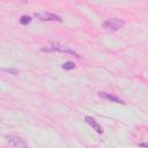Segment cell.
Returning a JSON list of instances; mask_svg holds the SVG:
<instances>
[{"mask_svg":"<svg viewBox=\"0 0 148 148\" xmlns=\"http://www.w3.org/2000/svg\"><path fill=\"white\" fill-rule=\"evenodd\" d=\"M125 24V22L120 18H117V17H113V18H109L106 21L103 22L102 27L106 30V31H110V32H113V31H117L119 30L120 28H123Z\"/></svg>","mask_w":148,"mask_h":148,"instance_id":"obj_1","label":"cell"},{"mask_svg":"<svg viewBox=\"0 0 148 148\" xmlns=\"http://www.w3.org/2000/svg\"><path fill=\"white\" fill-rule=\"evenodd\" d=\"M42 51L44 52H64V53H71V54H74L75 57L80 58V56L72 49L67 47V46H64V45H60V44H53L51 46H46V47H43Z\"/></svg>","mask_w":148,"mask_h":148,"instance_id":"obj_2","label":"cell"},{"mask_svg":"<svg viewBox=\"0 0 148 148\" xmlns=\"http://www.w3.org/2000/svg\"><path fill=\"white\" fill-rule=\"evenodd\" d=\"M35 16L37 18H39L40 21H58V22H62V18L59 15L49 13V12H38L35 13Z\"/></svg>","mask_w":148,"mask_h":148,"instance_id":"obj_3","label":"cell"},{"mask_svg":"<svg viewBox=\"0 0 148 148\" xmlns=\"http://www.w3.org/2000/svg\"><path fill=\"white\" fill-rule=\"evenodd\" d=\"M6 139L15 148H28L27 147V143L22 139H20L18 136H15V135H6Z\"/></svg>","mask_w":148,"mask_h":148,"instance_id":"obj_4","label":"cell"},{"mask_svg":"<svg viewBox=\"0 0 148 148\" xmlns=\"http://www.w3.org/2000/svg\"><path fill=\"white\" fill-rule=\"evenodd\" d=\"M84 120H86V123H87V124H89V125H90V126H91V127H92V128H94L98 134H103V128H102V126H101V125H99V124H98V123H97L92 117L87 116V117L84 118Z\"/></svg>","mask_w":148,"mask_h":148,"instance_id":"obj_5","label":"cell"},{"mask_svg":"<svg viewBox=\"0 0 148 148\" xmlns=\"http://www.w3.org/2000/svg\"><path fill=\"white\" fill-rule=\"evenodd\" d=\"M98 96H101L102 98L109 99V101H111V102H114V103H120V104H124V102H123V101H121L119 97L113 96V95H110V94L104 92V91H99V92H98Z\"/></svg>","mask_w":148,"mask_h":148,"instance_id":"obj_6","label":"cell"},{"mask_svg":"<svg viewBox=\"0 0 148 148\" xmlns=\"http://www.w3.org/2000/svg\"><path fill=\"white\" fill-rule=\"evenodd\" d=\"M61 68L65 69V71H69V69H74L75 68V64L72 62V61H66L61 65Z\"/></svg>","mask_w":148,"mask_h":148,"instance_id":"obj_7","label":"cell"},{"mask_svg":"<svg viewBox=\"0 0 148 148\" xmlns=\"http://www.w3.org/2000/svg\"><path fill=\"white\" fill-rule=\"evenodd\" d=\"M30 22H31V17L28 16V15H23V16H21V18H20V23H21L22 25H27V24H29Z\"/></svg>","mask_w":148,"mask_h":148,"instance_id":"obj_8","label":"cell"},{"mask_svg":"<svg viewBox=\"0 0 148 148\" xmlns=\"http://www.w3.org/2000/svg\"><path fill=\"white\" fill-rule=\"evenodd\" d=\"M3 72H8V73H12V74H18V71L17 69H13V68H9V69H5L2 68Z\"/></svg>","mask_w":148,"mask_h":148,"instance_id":"obj_9","label":"cell"},{"mask_svg":"<svg viewBox=\"0 0 148 148\" xmlns=\"http://www.w3.org/2000/svg\"><path fill=\"white\" fill-rule=\"evenodd\" d=\"M140 146L145 147V148H148V142H142V143H140Z\"/></svg>","mask_w":148,"mask_h":148,"instance_id":"obj_10","label":"cell"}]
</instances>
